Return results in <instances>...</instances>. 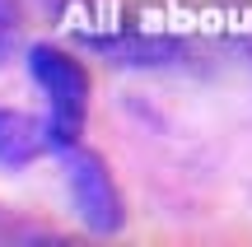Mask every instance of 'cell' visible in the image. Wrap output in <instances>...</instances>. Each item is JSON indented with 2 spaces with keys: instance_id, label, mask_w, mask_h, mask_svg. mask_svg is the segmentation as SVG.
I'll use <instances>...</instances> for the list:
<instances>
[{
  "instance_id": "obj_2",
  "label": "cell",
  "mask_w": 252,
  "mask_h": 247,
  "mask_svg": "<svg viewBox=\"0 0 252 247\" xmlns=\"http://www.w3.org/2000/svg\"><path fill=\"white\" fill-rule=\"evenodd\" d=\"M65 182H70L75 215H80L94 233H117L122 229L126 210H122L117 187H112V173L103 168L98 154H89V149H70V159H65Z\"/></svg>"
},
{
  "instance_id": "obj_4",
  "label": "cell",
  "mask_w": 252,
  "mask_h": 247,
  "mask_svg": "<svg viewBox=\"0 0 252 247\" xmlns=\"http://www.w3.org/2000/svg\"><path fill=\"white\" fill-rule=\"evenodd\" d=\"M14 42H19V14L9 0H0V61L14 52Z\"/></svg>"
},
{
  "instance_id": "obj_1",
  "label": "cell",
  "mask_w": 252,
  "mask_h": 247,
  "mask_svg": "<svg viewBox=\"0 0 252 247\" xmlns=\"http://www.w3.org/2000/svg\"><path fill=\"white\" fill-rule=\"evenodd\" d=\"M28 70L42 84L47 103H52L47 145L70 154L80 131H84V117H89V75L80 70V61H70V56L56 52V47H33V52H28Z\"/></svg>"
},
{
  "instance_id": "obj_3",
  "label": "cell",
  "mask_w": 252,
  "mask_h": 247,
  "mask_svg": "<svg viewBox=\"0 0 252 247\" xmlns=\"http://www.w3.org/2000/svg\"><path fill=\"white\" fill-rule=\"evenodd\" d=\"M47 149V126H37L28 112L0 108V164L5 168H28Z\"/></svg>"
}]
</instances>
